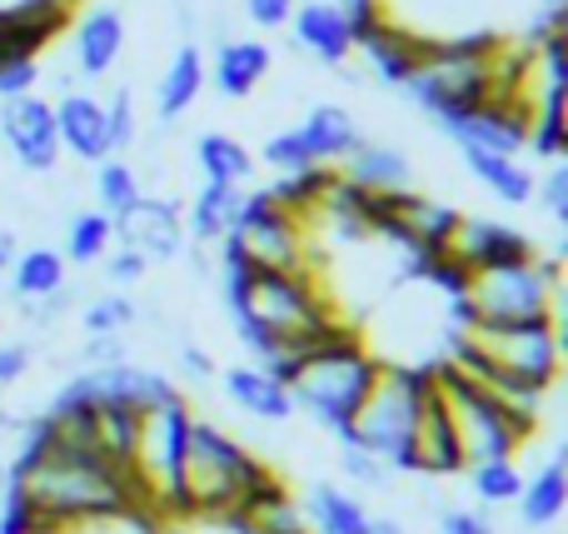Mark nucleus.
Segmentation results:
<instances>
[{
	"mask_svg": "<svg viewBox=\"0 0 568 534\" xmlns=\"http://www.w3.org/2000/svg\"><path fill=\"white\" fill-rule=\"evenodd\" d=\"M6 485L26 500L40 515V525L50 534H60L65 525L80 520H100V515H120V510H140L135 485L125 470H115L100 450L90 445H70V440L50 435L45 420L30 430L26 450H20L16 470L6 475ZM150 515V510H145Z\"/></svg>",
	"mask_w": 568,
	"mask_h": 534,
	"instance_id": "obj_1",
	"label": "nucleus"
},
{
	"mask_svg": "<svg viewBox=\"0 0 568 534\" xmlns=\"http://www.w3.org/2000/svg\"><path fill=\"white\" fill-rule=\"evenodd\" d=\"M379 365L384 360L374 355L354 330L339 325L324 340H314V345L294 360L284 390H290L294 410H304L314 425H324L329 435L344 440L349 435V420L359 415L364 395H369L374 380H379Z\"/></svg>",
	"mask_w": 568,
	"mask_h": 534,
	"instance_id": "obj_2",
	"label": "nucleus"
},
{
	"mask_svg": "<svg viewBox=\"0 0 568 534\" xmlns=\"http://www.w3.org/2000/svg\"><path fill=\"white\" fill-rule=\"evenodd\" d=\"M270 465H260L240 440H230L220 425L195 420L185 440V460H180V485L170 500L165 520H190V515H225L245 500V490L265 475Z\"/></svg>",
	"mask_w": 568,
	"mask_h": 534,
	"instance_id": "obj_3",
	"label": "nucleus"
},
{
	"mask_svg": "<svg viewBox=\"0 0 568 534\" xmlns=\"http://www.w3.org/2000/svg\"><path fill=\"white\" fill-rule=\"evenodd\" d=\"M429 375H434V385H439L444 405H449L464 470L484 465V460H514L524 440L534 435V415H519L514 405H504L494 390H484L474 375H464L454 360L434 365Z\"/></svg>",
	"mask_w": 568,
	"mask_h": 534,
	"instance_id": "obj_4",
	"label": "nucleus"
},
{
	"mask_svg": "<svg viewBox=\"0 0 568 534\" xmlns=\"http://www.w3.org/2000/svg\"><path fill=\"white\" fill-rule=\"evenodd\" d=\"M424 390H429V370L424 365H379V380L364 395L359 415L349 420V435L344 445H359L369 455H379L389 470H404L409 475V435L414 420H419Z\"/></svg>",
	"mask_w": 568,
	"mask_h": 534,
	"instance_id": "obj_5",
	"label": "nucleus"
},
{
	"mask_svg": "<svg viewBox=\"0 0 568 534\" xmlns=\"http://www.w3.org/2000/svg\"><path fill=\"white\" fill-rule=\"evenodd\" d=\"M190 415L185 395H165L150 410H140V440H135V460H130V485H135L140 510H160L165 515L170 500L180 485V460H185V440H190Z\"/></svg>",
	"mask_w": 568,
	"mask_h": 534,
	"instance_id": "obj_6",
	"label": "nucleus"
},
{
	"mask_svg": "<svg viewBox=\"0 0 568 534\" xmlns=\"http://www.w3.org/2000/svg\"><path fill=\"white\" fill-rule=\"evenodd\" d=\"M559 260H524V265L469 275V290L454 310L459 320H544L559 315Z\"/></svg>",
	"mask_w": 568,
	"mask_h": 534,
	"instance_id": "obj_7",
	"label": "nucleus"
},
{
	"mask_svg": "<svg viewBox=\"0 0 568 534\" xmlns=\"http://www.w3.org/2000/svg\"><path fill=\"white\" fill-rule=\"evenodd\" d=\"M304 220L290 215L270 190H245L225 245H235L255 270H310V240Z\"/></svg>",
	"mask_w": 568,
	"mask_h": 534,
	"instance_id": "obj_8",
	"label": "nucleus"
},
{
	"mask_svg": "<svg viewBox=\"0 0 568 534\" xmlns=\"http://www.w3.org/2000/svg\"><path fill=\"white\" fill-rule=\"evenodd\" d=\"M439 255H449L464 275H484V270H504V265H524V260H534V240L524 235V230L504 225V220L459 215Z\"/></svg>",
	"mask_w": 568,
	"mask_h": 534,
	"instance_id": "obj_9",
	"label": "nucleus"
},
{
	"mask_svg": "<svg viewBox=\"0 0 568 534\" xmlns=\"http://www.w3.org/2000/svg\"><path fill=\"white\" fill-rule=\"evenodd\" d=\"M0 140H6V150L16 155V165L30 170V175H50V170L60 165L55 110H50V100H40L36 90L0 105Z\"/></svg>",
	"mask_w": 568,
	"mask_h": 534,
	"instance_id": "obj_10",
	"label": "nucleus"
},
{
	"mask_svg": "<svg viewBox=\"0 0 568 534\" xmlns=\"http://www.w3.org/2000/svg\"><path fill=\"white\" fill-rule=\"evenodd\" d=\"M115 235L125 250L145 260H175L185 250V220H180L175 200H160V195H140L135 205H125L115 215Z\"/></svg>",
	"mask_w": 568,
	"mask_h": 534,
	"instance_id": "obj_11",
	"label": "nucleus"
},
{
	"mask_svg": "<svg viewBox=\"0 0 568 534\" xmlns=\"http://www.w3.org/2000/svg\"><path fill=\"white\" fill-rule=\"evenodd\" d=\"M464 455H459V435H454L449 405H444L439 385L429 375V390H424L419 420H414L409 435V475H459Z\"/></svg>",
	"mask_w": 568,
	"mask_h": 534,
	"instance_id": "obj_12",
	"label": "nucleus"
},
{
	"mask_svg": "<svg viewBox=\"0 0 568 534\" xmlns=\"http://www.w3.org/2000/svg\"><path fill=\"white\" fill-rule=\"evenodd\" d=\"M424 40L429 36H414L409 26L379 16L374 26H364L359 36H354V50H364V60L374 66V75H379L384 85H404V80L414 75V66H419V56H424Z\"/></svg>",
	"mask_w": 568,
	"mask_h": 534,
	"instance_id": "obj_13",
	"label": "nucleus"
},
{
	"mask_svg": "<svg viewBox=\"0 0 568 534\" xmlns=\"http://www.w3.org/2000/svg\"><path fill=\"white\" fill-rule=\"evenodd\" d=\"M55 135H60V150H70L75 160L85 165H100L110 155V140H105V105L85 90H65L55 100Z\"/></svg>",
	"mask_w": 568,
	"mask_h": 534,
	"instance_id": "obj_14",
	"label": "nucleus"
},
{
	"mask_svg": "<svg viewBox=\"0 0 568 534\" xmlns=\"http://www.w3.org/2000/svg\"><path fill=\"white\" fill-rule=\"evenodd\" d=\"M290 26H294L300 50H310V56L324 60V66H344V60L354 56V30L334 0H300Z\"/></svg>",
	"mask_w": 568,
	"mask_h": 534,
	"instance_id": "obj_15",
	"label": "nucleus"
},
{
	"mask_svg": "<svg viewBox=\"0 0 568 534\" xmlns=\"http://www.w3.org/2000/svg\"><path fill=\"white\" fill-rule=\"evenodd\" d=\"M120 50H125V16L115 6H95L75 20V70L85 80L110 75Z\"/></svg>",
	"mask_w": 568,
	"mask_h": 534,
	"instance_id": "obj_16",
	"label": "nucleus"
},
{
	"mask_svg": "<svg viewBox=\"0 0 568 534\" xmlns=\"http://www.w3.org/2000/svg\"><path fill=\"white\" fill-rule=\"evenodd\" d=\"M339 175L349 180V185L369 190V195H389V190H409L414 185L409 155H399L394 145H379V140H359V145L344 155Z\"/></svg>",
	"mask_w": 568,
	"mask_h": 534,
	"instance_id": "obj_17",
	"label": "nucleus"
},
{
	"mask_svg": "<svg viewBox=\"0 0 568 534\" xmlns=\"http://www.w3.org/2000/svg\"><path fill=\"white\" fill-rule=\"evenodd\" d=\"M270 66H275V50L265 40H220L215 50V90L225 100H245L265 85Z\"/></svg>",
	"mask_w": 568,
	"mask_h": 534,
	"instance_id": "obj_18",
	"label": "nucleus"
},
{
	"mask_svg": "<svg viewBox=\"0 0 568 534\" xmlns=\"http://www.w3.org/2000/svg\"><path fill=\"white\" fill-rule=\"evenodd\" d=\"M294 130H300L304 150H310V165H329V170L344 165V155L364 140L359 125H354V115L344 105H314Z\"/></svg>",
	"mask_w": 568,
	"mask_h": 534,
	"instance_id": "obj_19",
	"label": "nucleus"
},
{
	"mask_svg": "<svg viewBox=\"0 0 568 534\" xmlns=\"http://www.w3.org/2000/svg\"><path fill=\"white\" fill-rule=\"evenodd\" d=\"M225 395L235 400L245 415L270 420V425H284V420H294L290 390H284L280 380L270 375V370H260V365H235V370H225Z\"/></svg>",
	"mask_w": 568,
	"mask_h": 534,
	"instance_id": "obj_20",
	"label": "nucleus"
},
{
	"mask_svg": "<svg viewBox=\"0 0 568 534\" xmlns=\"http://www.w3.org/2000/svg\"><path fill=\"white\" fill-rule=\"evenodd\" d=\"M200 90H205V56H200L195 40H185V46L170 56L165 75H160L155 115H160V120H180V115H185V110L200 100Z\"/></svg>",
	"mask_w": 568,
	"mask_h": 534,
	"instance_id": "obj_21",
	"label": "nucleus"
},
{
	"mask_svg": "<svg viewBox=\"0 0 568 534\" xmlns=\"http://www.w3.org/2000/svg\"><path fill=\"white\" fill-rule=\"evenodd\" d=\"M464 165L474 170L489 195H499L504 205H529L534 200V175L519 165V155H499V150H479V145H459Z\"/></svg>",
	"mask_w": 568,
	"mask_h": 534,
	"instance_id": "obj_22",
	"label": "nucleus"
},
{
	"mask_svg": "<svg viewBox=\"0 0 568 534\" xmlns=\"http://www.w3.org/2000/svg\"><path fill=\"white\" fill-rule=\"evenodd\" d=\"M90 405H95V450L115 470H125L130 475L135 440H140V410L125 405V400H90Z\"/></svg>",
	"mask_w": 568,
	"mask_h": 534,
	"instance_id": "obj_23",
	"label": "nucleus"
},
{
	"mask_svg": "<svg viewBox=\"0 0 568 534\" xmlns=\"http://www.w3.org/2000/svg\"><path fill=\"white\" fill-rule=\"evenodd\" d=\"M240 185H220V180H205L200 195L190 200V220H185V235L210 245V240H225L230 225H235V210H240Z\"/></svg>",
	"mask_w": 568,
	"mask_h": 534,
	"instance_id": "obj_24",
	"label": "nucleus"
},
{
	"mask_svg": "<svg viewBox=\"0 0 568 534\" xmlns=\"http://www.w3.org/2000/svg\"><path fill=\"white\" fill-rule=\"evenodd\" d=\"M195 165L205 170V180H220V185L245 190L250 180H255V155H250V145H240L225 130H205V135L195 140Z\"/></svg>",
	"mask_w": 568,
	"mask_h": 534,
	"instance_id": "obj_25",
	"label": "nucleus"
},
{
	"mask_svg": "<svg viewBox=\"0 0 568 534\" xmlns=\"http://www.w3.org/2000/svg\"><path fill=\"white\" fill-rule=\"evenodd\" d=\"M304 525H314L320 534H369L374 515L354 495H344V490L314 485L310 490V505H304Z\"/></svg>",
	"mask_w": 568,
	"mask_h": 534,
	"instance_id": "obj_26",
	"label": "nucleus"
},
{
	"mask_svg": "<svg viewBox=\"0 0 568 534\" xmlns=\"http://www.w3.org/2000/svg\"><path fill=\"white\" fill-rule=\"evenodd\" d=\"M564 510H568V470H564V460H549V465L519 490V515L529 530H549Z\"/></svg>",
	"mask_w": 568,
	"mask_h": 534,
	"instance_id": "obj_27",
	"label": "nucleus"
},
{
	"mask_svg": "<svg viewBox=\"0 0 568 534\" xmlns=\"http://www.w3.org/2000/svg\"><path fill=\"white\" fill-rule=\"evenodd\" d=\"M60 285H65V255L50 245L20 250L16 265H10V290H16L20 300H45V295H55Z\"/></svg>",
	"mask_w": 568,
	"mask_h": 534,
	"instance_id": "obj_28",
	"label": "nucleus"
},
{
	"mask_svg": "<svg viewBox=\"0 0 568 534\" xmlns=\"http://www.w3.org/2000/svg\"><path fill=\"white\" fill-rule=\"evenodd\" d=\"M110 240H115V220H110L105 210H80V215H70V225H65V260L95 265V260H105Z\"/></svg>",
	"mask_w": 568,
	"mask_h": 534,
	"instance_id": "obj_29",
	"label": "nucleus"
},
{
	"mask_svg": "<svg viewBox=\"0 0 568 534\" xmlns=\"http://www.w3.org/2000/svg\"><path fill=\"white\" fill-rule=\"evenodd\" d=\"M140 195H145V190H140V170L130 165V160L105 155L95 165V200H100V210H105L110 220H115L125 205H135Z\"/></svg>",
	"mask_w": 568,
	"mask_h": 534,
	"instance_id": "obj_30",
	"label": "nucleus"
},
{
	"mask_svg": "<svg viewBox=\"0 0 568 534\" xmlns=\"http://www.w3.org/2000/svg\"><path fill=\"white\" fill-rule=\"evenodd\" d=\"M469 480H474V495L489 500V505H509V500H519V490H524V475L514 470V460H484V465H469Z\"/></svg>",
	"mask_w": 568,
	"mask_h": 534,
	"instance_id": "obj_31",
	"label": "nucleus"
},
{
	"mask_svg": "<svg viewBox=\"0 0 568 534\" xmlns=\"http://www.w3.org/2000/svg\"><path fill=\"white\" fill-rule=\"evenodd\" d=\"M135 300L130 295H100V300H90L85 310H80V320H85V330L90 335H120V330H130L135 325Z\"/></svg>",
	"mask_w": 568,
	"mask_h": 534,
	"instance_id": "obj_32",
	"label": "nucleus"
},
{
	"mask_svg": "<svg viewBox=\"0 0 568 534\" xmlns=\"http://www.w3.org/2000/svg\"><path fill=\"white\" fill-rule=\"evenodd\" d=\"M105 105V140H110V155L115 150H130L135 145V100H130V85L115 90L110 100H100Z\"/></svg>",
	"mask_w": 568,
	"mask_h": 534,
	"instance_id": "obj_33",
	"label": "nucleus"
},
{
	"mask_svg": "<svg viewBox=\"0 0 568 534\" xmlns=\"http://www.w3.org/2000/svg\"><path fill=\"white\" fill-rule=\"evenodd\" d=\"M60 534H155V520H150L145 510H120V515H100V520L65 525Z\"/></svg>",
	"mask_w": 568,
	"mask_h": 534,
	"instance_id": "obj_34",
	"label": "nucleus"
},
{
	"mask_svg": "<svg viewBox=\"0 0 568 534\" xmlns=\"http://www.w3.org/2000/svg\"><path fill=\"white\" fill-rule=\"evenodd\" d=\"M265 160L280 170V175H294V170H310V150H304L300 130H280V135L265 140Z\"/></svg>",
	"mask_w": 568,
	"mask_h": 534,
	"instance_id": "obj_35",
	"label": "nucleus"
},
{
	"mask_svg": "<svg viewBox=\"0 0 568 534\" xmlns=\"http://www.w3.org/2000/svg\"><path fill=\"white\" fill-rule=\"evenodd\" d=\"M344 475L354 480V485H369V490H384L389 485V465H384L379 455H369V450H359V445H344Z\"/></svg>",
	"mask_w": 568,
	"mask_h": 534,
	"instance_id": "obj_36",
	"label": "nucleus"
},
{
	"mask_svg": "<svg viewBox=\"0 0 568 534\" xmlns=\"http://www.w3.org/2000/svg\"><path fill=\"white\" fill-rule=\"evenodd\" d=\"M534 195L544 200V210H549L554 220H568V165L564 160H554L549 175L534 180Z\"/></svg>",
	"mask_w": 568,
	"mask_h": 534,
	"instance_id": "obj_37",
	"label": "nucleus"
},
{
	"mask_svg": "<svg viewBox=\"0 0 568 534\" xmlns=\"http://www.w3.org/2000/svg\"><path fill=\"white\" fill-rule=\"evenodd\" d=\"M40 80V60H10V66H0V105L16 95H30Z\"/></svg>",
	"mask_w": 568,
	"mask_h": 534,
	"instance_id": "obj_38",
	"label": "nucleus"
},
{
	"mask_svg": "<svg viewBox=\"0 0 568 534\" xmlns=\"http://www.w3.org/2000/svg\"><path fill=\"white\" fill-rule=\"evenodd\" d=\"M175 525L180 534H255L235 510H225V515H190V520H175Z\"/></svg>",
	"mask_w": 568,
	"mask_h": 534,
	"instance_id": "obj_39",
	"label": "nucleus"
},
{
	"mask_svg": "<svg viewBox=\"0 0 568 534\" xmlns=\"http://www.w3.org/2000/svg\"><path fill=\"white\" fill-rule=\"evenodd\" d=\"M294 6H300V0H245V16L255 20L260 30H280V26H290Z\"/></svg>",
	"mask_w": 568,
	"mask_h": 534,
	"instance_id": "obj_40",
	"label": "nucleus"
},
{
	"mask_svg": "<svg viewBox=\"0 0 568 534\" xmlns=\"http://www.w3.org/2000/svg\"><path fill=\"white\" fill-rule=\"evenodd\" d=\"M85 360L90 370H105V365H120L125 360V345H120V335H90V345H85Z\"/></svg>",
	"mask_w": 568,
	"mask_h": 534,
	"instance_id": "obj_41",
	"label": "nucleus"
},
{
	"mask_svg": "<svg viewBox=\"0 0 568 534\" xmlns=\"http://www.w3.org/2000/svg\"><path fill=\"white\" fill-rule=\"evenodd\" d=\"M439 534H494V525L479 515V510H444Z\"/></svg>",
	"mask_w": 568,
	"mask_h": 534,
	"instance_id": "obj_42",
	"label": "nucleus"
},
{
	"mask_svg": "<svg viewBox=\"0 0 568 534\" xmlns=\"http://www.w3.org/2000/svg\"><path fill=\"white\" fill-rule=\"evenodd\" d=\"M105 275L115 280V285H135L140 275H145V255H135V250H125L120 245L115 255H110V265H105Z\"/></svg>",
	"mask_w": 568,
	"mask_h": 534,
	"instance_id": "obj_43",
	"label": "nucleus"
},
{
	"mask_svg": "<svg viewBox=\"0 0 568 534\" xmlns=\"http://www.w3.org/2000/svg\"><path fill=\"white\" fill-rule=\"evenodd\" d=\"M30 345H20V340H10V345H0V385H16L20 375L30 370Z\"/></svg>",
	"mask_w": 568,
	"mask_h": 534,
	"instance_id": "obj_44",
	"label": "nucleus"
},
{
	"mask_svg": "<svg viewBox=\"0 0 568 534\" xmlns=\"http://www.w3.org/2000/svg\"><path fill=\"white\" fill-rule=\"evenodd\" d=\"M180 365H185V375H195V380L215 375V360H210L200 345H180Z\"/></svg>",
	"mask_w": 568,
	"mask_h": 534,
	"instance_id": "obj_45",
	"label": "nucleus"
},
{
	"mask_svg": "<svg viewBox=\"0 0 568 534\" xmlns=\"http://www.w3.org/2000/svg\"><path fill=\"white\" fill-rule=\"evenodd\" d=\"M16 255H20V245H16V230H0V270H10V265H16Z\"/></svg>",
	"mask_w": 568,
	"mask_h": 534,
	"instance_id": "obj_46",
	"label": "nucleus"
},
{
	"mask_svg": "<svg viewBox=\"0 0 568 534\" xmlns=\"http://www.w3.org/2000/svg\"><path fill=\"white\" fill-rule=\"evenodd\" d=\"M369 534H404V525H394V520H379V515H374Z\"/></svg>",
	"mask_w": 568,
	"mask_h": 534,
	"instance_id": "obj_47",
	"label": "nucleus"
}]
</instances>
